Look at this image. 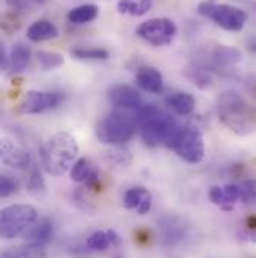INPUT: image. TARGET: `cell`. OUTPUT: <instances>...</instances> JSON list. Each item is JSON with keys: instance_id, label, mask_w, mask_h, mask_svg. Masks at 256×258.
Returning a JSON list of instances; mask_svg holds the SVG:
<instances>
[{"instance_id": "cell-25", "label": "cell", "mask_w": 256, "mask_h": 258, "mask_svg": "<svg viewBox=\"0 0 256 258\" xmlns=\"http://www.w3.org/2000/svg\"><path fill=\"white\" fill-rule=\"evenodd\" d=\"M147 195H150V192H148L145 188H142V186L130 188V189L126 191L125 197H123V206H125L126 209H129V210L136 209V207L139 206V203H141Z\"/></svg>"}, {"instance_id": "cell-1", "label": "cell", "mask_w": 256, "mask_h": 258, "mask_svg": "<svg viewBox=\"0 0 256 258\" xmlns=\"http://www.w3.org/2000/svg\"><path fill=\"white\" fill-rule=\"evenodd\" d=\"M79 153L78 141L69 132H57L41 147L39 156L44 170L51 176H63L76 161Z\"/></svg>"}, {"instance_id": "cell-8", "label": "cell", "mask_w": 256, "mask_h": 258, "mask_svg": "<svg viewBox=\"0 0 256 258\" xmlns=\"http://www.w3.org/2000/svg\"><path fill=\"white\" fill-rule=\"evenodd\" d=\"M136 35L153 47H166L174 41L177 26L173 20L165 17L150 18L138 26Z\"/></svg>"}, {"instance_id": "cell-28", "label": "cell", "mask_w": 256, "mask_h": 258, "mask_svg": "<svg viewBox=\"0 0 256 258\" xmlns=\"http://www.w3.org/2000/svg\"><path fill=\"white\" fill-rule=\"evenodd\" d=\"M87 248L93 251H105L110 248V240L107 231H95L87 237Z\"/></svg>"}, {"instance_id": "cell-17", "label": "cell", "mask_w": 256, "mask_h": 258, "mask_svg": "<svg viewBox=\"0 0 256 258\" xmlns=\"http://www.w3.org/2000/svg\"><path fill=\"white\" fill-rule=\"evenodd\" d=\"M30 57H32V53H30V48L21 42H17L12 45L11 48V54H9V69L12 74H18V72H23L27 64L30 63Z\"/></svg>"}, {"instance_id": "cell-12", "label": "cell", "mask_w": 256, "mask_h": 258, "mask_svg": "<svg viewBox=\"0 0 256 258\" xmlns=\"http://www.w3.org/2000/svg\"><path fill=\"white\" fill-rule=\"evenodd\" d=\"M136 84L148 93H160L163 89V75L154 66H139L135 74Z\"/></svg>"}, {"instance_id": "cell-29", "label": "cell", "mask_w": 256, "mask_h": 258, "mask_svg": "<svg viewBox=\"0 0 256 258\" xmlns=\"http://www.w3.org/2000/svg\"><path fill=\"white\" fill-rule=\"evenodd\" d=\"M208 197L211 200L213 204L219 206L222 210L225 212H231L232 210V204H228L226 200H225V195H223V189L220 186H213L208 192Z\"/></svg>"}, {"instance_id": "cell-15", "label": "cell", "mask_w": 256, "mask_h": 258, "mask_svg": "<svg viewBox=\"0 0 256 258\" xmlns=\"http://www.w3.org/2000/svg\"><path fill=\"white\" fill-rule=\"evenodd\" d=\"M59 36V29L54 23L48 20H38L32 23L27 29V38L33 42H44L56 39Z\"/></svg>"}, {"instance_id": "cell-2", "label": "cell", "mask_w": 256, "mask_h": 258, "mask_svg": "<svg viewBox=\"0 0 256 258\" xmlns=\"http://www.w3.org/2000/svg\"><path fill=\"white\" fill-rule=\"evenodd\" d=\"M217 114L223 126L240 137L255 129V110L237 90H226L219 96Z\"/></svg>"}, {"instance_id": "cell-32", "label": "cell", "mask_w": 256, "mask_h": 258, "mask_svg": "<svg viewBox=\"0 0 256 258\" xmlns=\"http://www.w3.org/2000/svg\"><path fill=\"white\" fill-rule=\"evenodd\" d=\"M6 5L9 8H12L14 11H26L29 8H32L36 3H42L45 0H5Z\"/></svg>"}, {"instance_id": "cell-24", "label": "cell", "mask_w": 256, "mask_h": 258, "mask_svg": "<svg viewBox=\"0 0 256 258\" xmlns=\"http://www.w3.org/2000/svg\"><path fill=\"white\" fill-rule=\"evenodd\" d=\"M14 252L17 258H45L47 257V248L45 245H36V243H26L18 248H14Z\"/></svg>"}, {"instance_id": "cell-34", "label": "cell", "mask_w": 256, "mask_h": 258, "mask_svg": "<svg viewBox=\"0 0 256 258\" xmlns=\"http://www.w3.org/2000/svg\"><path fill=\"white\" fill-rule=\"evenodd\" d=\"M151 206H153V197H151V194H150V195H147V197L139 203V206H138L135 210L138 212V215H147V213L151 210Z\"/></svg>"}, {"instance_id": "cell-37", "label": "cell", "mask_w": 256, "mask_h": 258, "mask_svg": "<svg viewBox=\"0 0 256 258\" xmlns=\"http://www.w3.org/2000/svg\"><path fill=\"white\" fill-rule=\"evenodd\" d=\"M0 258H17L15 252H14V248H12V249H8V251L0 252Z\"/></svg>"}, {"instance_id": "cell-7", "label": "cell", "mask_w": 256, "mask_h": 258, "mask_svg": "<svg viewBox=\"0 0 256 258\" xmlns=\"http://www.w3.org/2000/svg\"><path fill=\"white\" fill-rule=\"evenodd\" d=\"M198 12L213 20L214 24H217L219 27L228 32L243 30L249 18L247 12L240 8H235L231 5H217V3H210V2L201 3L198 6Z\"/></svg>"}, {"instance_id": "cell-23", "label": "cell", "mask_w": 256, "mask_h": 258, "mask_svg": "<svg viewBox=\"0 0 256 258\" xmlns=\"http://www.w3.org/2000/svg\"><path fill=\"white\" fill-rule=\"evenodd\" d=\"M36 59H38L39 66L44 71H51V69L60 68L64 63L63 56L60 53H54V51H44V50H41V51L36 53Z\"/></svg>"}, {"instance_id": "cell-5", "label": "cell", "mask_w": 256, "mask_h": 258, "mask_svg": "<svg viewBox=\"0 0 256 258\" xmlns=\"http://www.w3.org/2000/svg\"><path fill=\"white\" fill-rule=\"evenodd\" d=\"M136 131L135 116L126 111H113L96 125V138L102 144L120 146L132 140Z\"/></svg>"}, {"instance_id": "cell-18", "label": "cell", "mask_w": 256, "mask_h": 258, "mask_svg": "<svg viewBox=\"0 0 256 258\" xmlns=\"http://www.w3.org/2000/svg\"><path fill=\"white\" fill-rule=\"evenodd\" d=\"M183 75L192 83L193 86H196V87L201 89V90H208V89L214 84L213 75H211L207 69L199 68V66H196V64L188 66V68L183 71Z\"/></svg>"}, {"instance_id": "cell-22", "label": "cell", "mask_w": 256, "mask_h": 258, "mask_svg": "<svg viewBox=\"0 0 256 258\" xmlns=\"http://www.w3.org/2000/svg\"><path fill=\"white\" fill-rule=\"evenodd\" d=\"M92 168H93V165L90 164V161H89V159H86V158H79V159H76V161L72 164V167H70V170H69L70 179H72L73 182L84 183V182H86V179L89 177V174H90Z\"/></svg>"}, {"instance_id": "cell-31", "label": "cell", "mask_w": 256, "mask_h": 258, "mask_svg": "<svg viewBox=\"0 0 256 258\" xmlns=\"http://www.w3.org/2000/svg\"><path fill=\"white\" fill-rule=\"evenodd\" d=\"M255 198V182L253 180H244L240 185V201H243V203H253Z\"/></svg>"}, {"instance_id": "cell-13", "label": "cell", "mask_w": 256, "mask_h": 258, "mask_svg": "<svg viewBox=\"0 0 256 258\" xmlns=\"http://www.w3.org/2000/svg\"><path fill=\"white\" fill-rule=\"evenodd\" d=\"M23 239L26 243H36V245H47L53 240L54 228L53 222L48 218L36 219L23 234Z\"/></svg>"}, {"instance_id": "cell-19", "label": "cell", "mask_w": 256, "mask_h": 258, "mask_svg": "<svg viewBox=\"0 0 256 258\" xmlns=\"http://www.w3.org/2000/svg\"><path fill=\"white\" fill-rule=\"evenodd\" d=\"M98 15H99V8L95 3H86L70 9L67 14V20L72 24H87L96 20Z\"/></svg>"}, {"instance_id": "cell-14", "label": "cell", "mask_w": 256, "mask_h": 258, "mask_svg": "<svg viewBox=\"0 0 256 258\" xmlns=\"http://www.w3.org/2000/svg\"><path fill=\"white\" fill-rule=\"evenodd\" d=\"M166 105L179 116H189L192 114L196 105V101L193 98V95L188 92H174L169 93L165 98Z\"/></svg>"}, {"instance_id": "cell-33", "label": "cell", "mask_w": 256, "mask_h": 258, "mask_svg": "<svg viewBox=\"0 0 256 258\" xmlns=\"http://www.w3.org/2000/svg\"><path fill=\"white\" fill-rule=\"evenodd\" d=\"M223 195L228 204H234L240 200V186L238 185H226L222 188Z\"/></svg>"}, {"instance_id": "cell-11", "label": "cell", "mask_w": 256, "mask_h": 258, "mask_svg": "<svg viewBox=\"0 0 256 258\" xmlns=\"http://www.w3.org/2000/svg\"><path fill=\"white\" fill-rule=\"evenodd\" d=\"M108 101L111 105L123 110H138L142 105L141 95L128 84H116L108 89Z\"/></svg>"}, {"instance_id": "cell-3", "label": "cell", "mask_w": 256, "mask_h": 258, "mask_svg": "<svg viewBox=\"0 0 256 258\" xmlns=\"http://www.w3.org/2000/svg\"><path fill=\"white\" fill-rule=\"evenodd\" d=\"M135 122L147 147H157L163 144L171 128L176 125V120L169 114L163 113L153 104L141 105L135 116Z\"/></svg>"}, {"instance_id": "cell-27", "label": "cell", "mask_w": 256, "mask_h": 258, "mask_svg": "<svg viewBox=\"0 0 256 258\" xmlns=\"http://www.w3.org/2000/svg\"><path fill=\"white\" fill-rule=\"evenodd\" d=\"M27 192H30L32 195H41V194L45 192V180L42 177V173L39 171V168H35L30 176H29V180H27Z\"/></svg>"}, {"instance_id": "cell-9", "label": "cell", "mask_w": 256, "mask_h": 258, "mask_svg": "<svg viewBox=\"0 0 256 258\" xmlns=\"http://www.w3.org/2000/svg\"><path fill=\"white\" fill-rule=\"evenodd\" d=\"M64 96L60 92H39V90H29L26 92L21 104L20 113L21 114H41L48 110H56L62 105Z\"/></svg>"}, {"instance_id": "cell-26", "label": "cell", "mask_w": 256, "mask_h": 258, "mask_svg": "<svg viewBox=\"0 0 256 258\" xmlns=\"http://www.w3.org/2000/svg\"><path fill=\"white\" fill-rule=\"evenodd\" d=\"M108 159L117 165H129L132 162V153L125 144L120 146H111L108 152Z\"/></svg>"}, {"instance_id": "cell-20", "label": "cell", "mask_w": 256, "mask_h": 258, "mask_svg": "<svg viewBox=\"0 0 256 258\" xmlns=\"http://www.w3.org/2000/svg\"><path fill=\"white\" fill-rule=\"evenodd\" d=\"M153 8V0H120L117 3V9L120 14H126L132 17H142Z\"/></svg>"}, {"instance_id": "cell-35", "label": "cell", "mask_w": 256, "mask_h": 258, "mask_svg": "<svg viewBox=\"0 0 256 258\" xmlns=\"http://www.w3.org/2000/svg\"><path fill=\"white\" fill-rule=\"evenodd\" d=\"M6 69H9V57L6 56L5 45L0 41V72H5Z\"/></svg>"}, {"instance_id": "cell-16", "label": "cell", "mask_w": 256, "mask_h": 258, "mask_svg": "<svg viewBox=\"0 0 256 258\" xmlns=\"http://www.w3.org/2000/svg\"><path fill=\"white\" fill-rule=\"evenodd\" d=\"M213 62L219 66H234L243 60V53L235 47L228 45H216L211 51Z\"/></svg>"}, {"instance_id": "cell-6", "label": "cell", "mask_w": 256, "mask_h": 258, "mask_svg": "<svg viewBox=\"0 0 256 258\" xmlns=\"http://www.w3.org/2000/svg\"><path fill=\"white\" fill-rule=\"evenodd\" d=\"M36 219L38 212L30 204H11L0 209V239L12 240L21 236Z\"/></svg>"}, {"instance_id": "cell-4", "label": "cell", "mask_w": 256, "mask_h": 258, "mask_svg": "<svg viewBox=\"0 0 256 258\" xmlns=\"http://www.w3.org/2000/svg\"><path fill=\"white\" fill-rule=\"evenodd\" d=\"M163 144L174 150L177 156L188 164L195 165L204 159L205 147L202 132L191 125H180L176 122Z\"/></svg>"}, {"instance_id": "cell-21", "label": "cell", "mask_w": 256, "mask_h": 258, "mask_svg": "<svg viewBox=\"0 0 256 258\" xmlns=\"http://www.w3.org/2000/svg\"><path fill=\"white\" fill-rule=\"evenodd\" d=\"M70 54L73 59L78 60H107L110 57V53L104 48H73L70 50Z\"/></svg>"}, {"instance_id": "cell-30", "label": "cell", "mask_w": 256, "mask_h": 258, "mask_svg": "<svg viewBox=\"0 0 256 258\" xmlns=\"http://www.w3.org/2000/svg\"><path fill=\"white\" fill-rule=\"evenodd\" d=\"M18 191L17 182L5 174H0V198H8Z\"/></svg>"}, {"instance_id": "cell-36", "label": "cell", "mask_w": 256, "mask_h": 258, "mask_svg": "<svg viewBox=\"0 0 256 258\" xmlns=\"http://www.w3.org/2000/svg\"><path fill=\"white\" fill-rule=\"evenodd\" d=\"M107 236H108L110 245H120V243H122V237H120L114 230H108V231H107Z\"/></svg>"}, {"instance_id": "cell-10", "label": "cell", "mask_w": 256, "mask_h": 258, "mask_svg": "<svg viewBox=\"0 0 256 258\" xmlns=\"http://www.w3.org/2000/svg\"><path fill=\"white\" fill-rule=\"evenodd\" d=\"M32 159L29 152L11 138H0V164L12 170L29 168Z\"/></svg>"}]
</instances>
